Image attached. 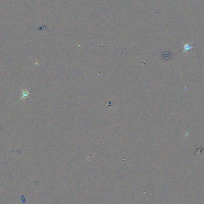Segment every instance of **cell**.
Wrapping results in <instances>:
<instances>
[{"label": "cell", "instance_id": "6da1fadb", "mask_svg": "<svg viewBox=\"0 0 204 204\" xmlns=\"http://www.w3.org/2000/svg\"><path fill=\"white\" fill-rule=\"evenodd\" d=\"M30 90H31V88H30L29 90H22V89H21V91H22V96H21V97L18 100V102H19V101H20L21 100H22V99H26V98H30L29 97V94H30Z\"/></svg>", "mask_w": 204, "mask_h": 204}, {"label": "cell", "instance_id": "7a4b0ae2", "mask_svg": "<svg viewBox=\"0 0 204 204\" xmlns=\"http://www.w3.org/2000/svg\"><path fill=\"white\" fill-rule=\"evenodd\" d=\"M184 51H187V50H191V49L192 48V47L190 45V44H185L184 45Z\"/></svg>", "mask_w": 204, "mask_h": 204}]
</instances>
